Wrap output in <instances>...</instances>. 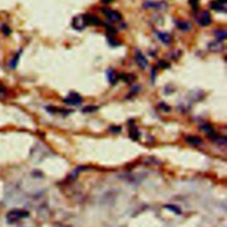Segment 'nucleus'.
Masks as SVG:
<instances>
[{
  "mask_svg": "<svg viewBox=\"0 0 227 227\" xmlns=\"http://www.w3.org/2000/svg\"><path fill=\"white\" fill-rule=\"evenodd\" d=\"M101 11L103 14L112 22H118L122 20V14L115 10H112L109 8H103Z\"/></svg>",
  "mask_w": 227,
  "mask_h": 227,
  "instance_id": "1",
  "label": "nucleus"
},
{
  "mask_svg": "<svg viewBox=\"0 0 227 227\" xmlns=\"http://www.w3.org/2000/svg\"><path fill=\"white\" fill-rule=\"evenodd\" d=\"M196 21H197V23L199 24L201 27H207V26H209V24L211 23V15H210L209 12L203 11L199 14V16L196 19Z\"/></svg>",
  "mask_w": 227,
  "mask_h": 227,
  "instance_id": "2",
  "label": "nucleus"
},
{
  "mask_svg": "<svg viewBox=\"0 0 227 227\" xmlns=\"http://www.w3.org/2000/svg\"><path fill=\"white\" fill-rule=\"evenodd\" d=\"M63 101L65 102L68 105H71V106H77L80 105L83 102V98L81 97V95L76 92H71L69 95H68Z\"/></svg>",
  "mask_w": 227,
  "mask_h": 227,
  "instance_id": "3",
  "label": "nucleus"
},
{
  "mask_svg": "<svg viewBox=\"0 0 227 227\" xmlns=\"http://www.w3.org/2000/svg\"><path fill=\"white\" fill-rule=\"evenodd\" d=\"M87 25L86 18H85V14L84 15H78L76 16L73 21H72V27L76 29V30H82L84 29Z\"/></svg>",
  "mask_w": 227,
  "mask_h": 227,
  "instance_id": "4",
  "label": "nucleus"
},
{
  "mask_svg": "<svg viewBox=\"0 0 227 227\" xmlns=\"http://www.w3.org/2000/svg\"><path fill=\"white\" fill-rule=\"evenodd\" d=\"M29 216V213L23 210H13L7 215V220L9 223H14L16 221L20 220Z\"/></svg>",
  "mask_w": 227,
  "mask_h": 227,
  "instance_id": "5",
  "label": "nucleus"
},
{
  "mask_svg": "<svg viewBox=\"0 0 227 227\" xmlns=\"http://www.w3.org/2000/svg\"><path fill=\"white\" fill-rule=\"evenodd\" d=\"M134 58H135V61L136 63L138 64V66L141 69H146L148 66V61L147 60V58L145 57V55L141 53L140 51L137 50L135 52V54H134Z\"/></svg>",
  "mask_w": 227,
  "mask_h": 227,
  "instance_id": "6",
  "label": "nucleus"
},
{
  "mask_svg": "<svg viewBox=\"0 0 227 227\" xmlns=\"http://www.w3.org/2000/svg\"><path fill=\"white\" fill-rule=\"evenodd\" d=\"M143 7L145 8H154L158 10H166L168 8V6L165 2L162 1H147L143 4Z\"/></svg>",
  "mask_w": 227,
  "mask_h": 227,
  "instance_id": "7",
  "label": "nucleus"
},
{
  "mask_svg": "<svg viewBox=\"0 0 227 227\" xmlns=\"http://www.w3.org/2000/svg\"><path fill=\"white\" fill-rule=\"evenodd\" d=\"M210 7L217 12L226 13L227 0H215L210 3Z\"/></svg>",
  "mask_w": 227,
  "mask_h": 227,
  "instance_id": "8",
  "label": "nucleus"
},
{
  "mask_svg": "<svg viewBox=\"0 0 227 227\" xmlns=\"http://www.w3.org/2000/svg\"><path fill=\"white\" fill-rule=\"evenodd\" d=\"M208 48H209V50L211 53H221V52L224 51L225 46L222 44V42H219V41H212V42H210L209 44Z\"/></svg>",
  "mask_w": 227,
  "mask_h": 227,
  "instance_id": "9",
  "label": "nucleus"
},
{
  "mask_svg": "<svg viewBox=\"0 0 227 227\" xmlns=\"http://www.w3.org/2000/svg\"><path fill=\"white\" fill-rule=\"evenodd\" d=\"M157 37L164 45H170L172 42V36L168 32H157Z\"/></svg>",
  "mask_w": 227,
  "mask_h": 227,
  "instance_id": "10",
  "label": "nucleus"
},
{
  "mask_svg": "<svg viewBox=\"0 0 227 227\" xmlns=\"http://www.w3.org/2000/svg\"><path fill=\"white\" fill-rule=\"evenodd\" d=\"M107 77L108 79V81L110 82V84H115L117 83L118 79H119V76L118 75L115 73V71L109 68L108 70L107 71Z\"/></svg>",
  "mask_w": 227,
  "mask_h": 227,
  "instance_id": "11",
  "label": "nucleus"
},
{
  "mask_svg": "<svg viewBox=\"0 0 227 227\" xmlns=\"http://www.w3.org/2000/svg\"><path fill=\"white\" fill-rule=\"evenodd\" d=\"M176 24H177V27L183 30V31H188L192 29V26H191V23L189 22H180V21H178L176 22Z\"/></svg>",
  "mask_w": 227,
  "mask_h": 227,
  "instance_id": "12",
  "label": "nucleus"
},
{
  "mask_svg": "<svg viewBox=\"0 0 227 227\" xmlns=\"http://www.w3.org/2000/svg\"><path fill=\"white\" fill-rule=\"evenodd\" d=\"M226 30H225V29H217L215 31V36H216L217 41L223 42L226 38Z\"/></svg>",
  "mask_w": 227,
  "mask_h": 227,
  "instance_id": "13",
  "label": "nucleus"
},
{
  "mask_svg": "<svg viewBox=\"0 0 227 227\" xmlns=\"http://www.w3.org/2000/svg\"><path fill=\"white\" fill-rule=\"evenodd\" d=\"M21 53H22V51L18 52L14 55V57L11 60V61H10V68L12 69H15L16 68V67L18 65V62H19V60H20V57H21Z\"/></svg>",
  "mask_w": 227,
  "mask_h": 227,
  "instance_id": "14",
  "label": "nucleus"
},
{
  "mask_svg": "<svg viewBox=\"0 0 227 227\" xmlns=\"http://www.w3.org/2000/svg\"><path fill=\"white\" fill-rule=\"evenodd\" d=\"M186 140H187V142L189 144L194 145V146H199V145H201V144L202 143V140L200 138L196 137V136H190V137H187Z\"/></svg>",
  "mask_w": 227,
  "mask_h": 227,
  "instance_id": "15",
  "label": "nucleus"
},
{
  "mask_svg": "<svg viewBox=\"0 0 227 227\" xmlns=\"http://www.w3.org/2000/svg\"><path fill=\"white\" fill-rule=\"evenodd\" d=\"M202 129L203 131L205 133H207L209 136H215V132H214V130L211 127V125L209 124H204V125L202 126Z\"/></svg>",
  "mask_w": 227,
  "mask_h": 227,
  "instance_id": "16",
  "label": "nucleus"
},
{
  "mask_svg": "<svg viewBox=\"0 0 227 227\" xmlns=\"http://www.w3.org/2000/svg\"><path fill=\"white\" fill-rule=\"evenodd\" d=\"M130 136H131V139H133L135 140L138 139L139 138V131L137 130V128H132V129H131Z\"/></svg>",
  "mask_w": 227,
  "mask_h": 227,
  "instance_id": "17",
  "label": "nucleus"
},
{
  "mask_svg": "<svg viewBox=\"0 0 227 227\" xmlns=\"http://www.w3.org/2000/svg\"><path fill=\"white\" fill-rule=\"evenodd\" d=\"M122 79L124 82H126V83H131V82H133L134 80L136 79V76H134V75H128V74H126V75H123L122 76Z\"/></svg>",
  "mask_w": 227,
  "mask_h": 227,
  "instance_id": "18",
  "label": "nucleus"
},
{
  "mask_svg": "<svg viewBox=\"0 0 227 227\" xmlns=\"http://www.w3.org/2000/svg\"><path fill=\"white\" fill-rule=\"evenodd\" d=\"M1 32L5 35V36H9L11 34V29L8 27L6 24H2L1 26Z\"/></svg>",
  "mask_w": 227,
  "mask_h": 227,
  "instance_id": "19",
  "label": "nucleus"
},
{
  "mask_svg": "<svg viewBox=\"0 0 227 227\" xmlns=\"http://www.w3.org/2000/svg\"><path fill=\"white\" fill-rule=\"evenodd\" d=\"M165 208H166V209H170V210H171V211H173L174 213H176V214H180L181 213L180 209H179L178 207L173 206V205H166V206H165Z\"/></svg>",
  "mask_w": 227,
  "mask_h": 227,
  "instance_id": "20",
  "label": "nucleus"
},
{
  "mask_svg": "<svg viewBox=\"0 0 227 227\" xmlns=\"http://www.w3.org/2000/svg\"><path fill=\"white\" fill-rule=\"evenodd\" d=\"M189 2V4L191 5V6L194 8V10H197L198 9V5H199V2H200V0H189L188 1Z\"/></svg>",
  "mask_w": 227,
  "mask_h": 227,
  "instance_id": "21",
  "label": "nucleus"
},
{
  "mask_svg": "<svg viewBox=\"0 0 227 227\" xmlns=\"http://www.w3.org/2000/svg\"><path fill=\"white\" fill-rule=\"evenodd\" d=\"M97 109H98V108H97V107L88 106V107L84 108L83 109V112H86V113H88V112H93V111H95V110H97Z\"/></svg>",
  "mask_w": 227,
  "mask_h": 227,
  "instance_id": "22",
  "label": "nucleus"
},
{
  "mask_svg": "<svg viewBox=\"0 0 227 227\" xmlns=\"http://www.w3.org/2000/svg\"><path fill=\"white\" fill-rule=\"evenodd\" d=\"M110 131L115 132V133H118L122 131V128L121 127H117V126H115V127H111L110 128Z\"/></svg>",
  "mask_w": 227,
  "mask_h": 227,
  "instance_id": "23",
  "label": "nucleus"
},
{
  "mask_svg": "<svg viewBox=\"0 0 227 227\" xmlns=\"http://www.w3.org/2000/svg\"><path fill=\"white\" fill-rule=\"evenodd\" d=\"M108 42H109L110 45H114V46H115V45H119V43L116 41V39H115V38H113V37H108Z\"/></svg>",
  "mask_w": 227,
  "mask_h": 227,
  "instance_id": "24",
  "label": "nucleus"
},
{
  "mask_svg": "<svg viewBox=\"0 0 227 227\" xmlns=\"http://www.w3.org/2000/svg\"><path fill=\"white\" fill-rule=\"evenodd\" d=\"M159 64H160V66H161V68H169L170 67V65L168 64V63L166 62V61H160V62H159Z\"/></svg>",
  "mask_w": 227,
  "mask_h": 227,
  "instance_id": "25",
  "label": "nucleus"
},
{
  "mask_svg": "<svg viewBox=\"0 0 227 227\" xmlns=\"http://www.w3.org/2000/svg\"><path fill=\"white\" fill-rule=\"evenodd\" d=\"M103 3H105V4H108V3H109L111 1H113V0H101Z\"/></svg>",
  "mask_w": 227,
  "mask_h": 227,
  "instance_id": "26",
  "label": "nucleus"
},
{
  "mask_svg": "<svg viewBox=\"0 0 227 227\" xmlns=\"http://www.w3.org/2000/svg\"><path fill=\"white\" fill-rule=\"evenodd\" d=\"M0 93H1V92H0Z\"/></svg>",
  "mask_w": 227,
  "mask_h": 227,
  "instance_id": "27",
  "label": "nucleus"
}]
</instances>
